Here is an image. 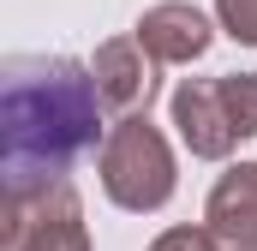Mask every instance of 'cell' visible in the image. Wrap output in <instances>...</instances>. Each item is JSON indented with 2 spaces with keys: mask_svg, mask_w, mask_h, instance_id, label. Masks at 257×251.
I'll return each mask as SVG.
<instances>
[{
  "mask_svg": "<svg viewBox=\"0 0 257 251\" xmlns=\"http://www.w3.org/2000/svg\"><path fill=\"white\" fill-rule=\"evenodd\" d=\"M150 251H221V239L209 227H168L150 239Z\"/></svg>",
  "mask_w": 257,
  "mask_h": 251,
  "instance_id": "cell-9",
  "label": "cell"
},
{
  "mask_svg": "<svg viewBox=\"0 0 257 251\" xmlns=\"http://www.w3.org/2000/svg\"><path fill=\"white\" fill-rule=\"evenodd\" d=\"M90 72H96L102 108H114V114H144L150 96H156V60H150V48H144L138 36L102 42L96 60H90Z\"/></svg>",
  "mask_w": 257,
  "mask_h": 251,
  "instance_id": "cell-6",
  "label": "cell"
},
{
  "mask_svg": "<svg viewBox=\"0 0 257 251\" xmlns=\"http://www.w3.org/2000/svg\"><path fill=\"white\" fill-rule=\"evenodd\" d=\"M132 36L150 48L156 66H192V60L209 54L215 24H209V12H197L192 0H156V6H144V18H138Z\"/></svg>",
  "mask_w": 257,
  "mask_h": 251,
  "instance_id": "cell-5",
  "label": "cell"
},
{
  "mask_svg": "<svg viewBox=\"0 0 257 251\" xmlns=\"http://www.w3.org/2000/svg\"><path fill=\"white\" fill-rule=\"evenodd\" d=\"M102 138L96 72L66 54H18L0 78V174L6 197H30L66 180Z\"/></svg>",
  "mask_w": 257,
  "mask_h": 251,
  "instance_id": "cell-1",
  "label": "cell"
},
{
  "mask_svg": "<svg viewBox=\"0 0 257 251\" xmlns=\"http://www.w3.org/2000/svg\"><path fill=\"white\" fill-rule=\"evenodd\" d=\"M6 245L12 251H90L84 203L72 180H54L48 191L6 197Z\"/></svg>",
  "mask_w": 257,
  "mask_h": 251,
  "instance_id": "cell-3",
  "label": "cell"
},
{
  "mask_svg": "<svg viewBox=\"0 0 257 251\" xmlns=\"http://www.w3.org/2000/svg\"><path fill=\"white\" fill-rule=\"evenodd\" d=\"M203 227H209L221 245H233V251H257V162L227 168V174L209 186Z\"/></svg>",
  "mask_w": 257,
  "mask_h": 251,
  "instance_id": "cell-7",
  "label": "cell"
},
{
  "mask_svg": "<svg viewBox=\"0 0 257 251\" xmlns=\"http://www.w3.org/2000/svg\"><path fill=\"white\" fill-rule=\"evenodd\" d=\"M221 251H233V245H221Z\"/></svg>",
  "mask_w": 257,
  "mask_h": 251,
  "instance_id": "cell-10",
  "label": "cell"
},
{
  "mask_svg": "<svg viewBox=\"0 0 257 251\" xmlns=\"http://www.w3.org/2000/svg\"><path fill=\"white\" fill-rule=\"evenodd\" d=\"M174 132H180V144L192 150L197 162H227L245 138H239V126H233V108H227V90H221V78H186L180 90H174Z\"/></svg>",
  "mask_w": 257,
  "mask_h": 251,
  "instance_id": "cell-4",
  "label": "cell"
},
{
  "mask_svg": "<svg viewBox=\"0 0 257 251\" xmlns=\"http://www.w3.org/2000/svg\"><path fill=\"white\" fill-rule=\"evenodd\" d=\"M96 174H102L108 203H120L132 215H156L180 186L174 150H168L162 126H150V114H120V126H108V138L96 150Z\"/></svg>",
  "mask_w": 257,
  "mask_h": 251,
  "instance_id": "cell-2",
  "label": "cell"
},
{
  "mask_svg": "<svg viewBox=\"0 0 257 251\" xmlns=\"http://www.w3.org/2000/svg\"><path fill=\"white\" fill-rule=\"evenodd\" d=\"M215 24H221L233 42L257 48V0H215Z\"/></svg>",
  "mask_w": 257,
  "mask_h": 251,
  "instance_id": "cell-8",
  "label": "cell"
}]
</instances>
